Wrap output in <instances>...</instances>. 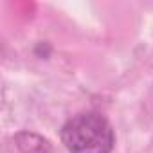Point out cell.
Here are the masks:
<instances>
[{"mask_svg": "<svg viewBox=\"0 0 153 153\" xmlns=\"http://www.w3.org/2000/svg\"><path fill=\"white\" fill-rule=\"evenodd\" d=\"M61 140L70 153H110L115 137L110 123L103 115L85 112L63 124Z\"/></svg>", "mask_w": 153, "mask_h": 153, "instance_id": "6da1fadb", "label": "cell"}]
</instances>
